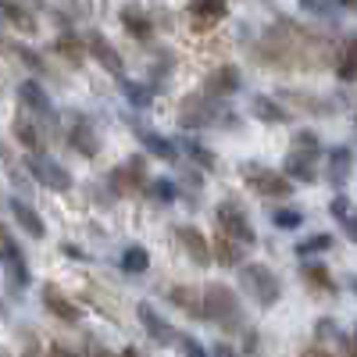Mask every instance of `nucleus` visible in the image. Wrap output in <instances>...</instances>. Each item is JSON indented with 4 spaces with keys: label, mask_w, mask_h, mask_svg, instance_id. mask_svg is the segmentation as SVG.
Masks as SVG:
<instances>
[{
    "label": "nucleus",
    "mask_w": 357,
    "mask_h": 357,
    "mask_svg": "<svg viewBox=\"0 0 357 357\" xmlns=\"http://www.w3.org/2000/svg\"><path fill=\"white\" fill-rule=\"evenodd\" d=\"M0 18L11 22L18 33H36V18L29 15L22 4H15V0H0Z\"/></svg>",
    "instance_id": "a878e982"
},
{
    "label": "nucleus",
    "mask_w": 357,
    "mask_h": 357,
    "mask_svg": "<svg viewBox=\"0 0 357 357\" xmlns=\"http://www.w3.org/2000/svg\"><path fill=\"white\" fill-rule=\"evenodd\" d=\"M350 172H354V151L350 146H333L329 154H325V178L336 186V190H343L347 183H350Z\"/></svg>",
    "instance_id": "4468645a"
},
{
    "label": "nucleus",
    "mask_w": 357,
    "mask_h": 357,
    "mask_svg": "<svg viewBox=\"0 0 357 357\" xmlns=\"http://www.w3.org/2000/svg\"><path fill=\"white\" fill-rule=\"evenodd\" d=\"M350 293L357 296V275H350Z\"/></svg>",
    "instance_id": "8fccbe9b"
},
{
    "label": "nucleus",
    "mask_w": 357,
    "mask_h": 357,
    "mask_svg": "<svg viewBox=\"0 0 357 357\" xmlns=\"http://www.w3.org/2000/svg\"><path fill=\"white\" fill-rule=\"evenodd\" d=\"M172 304L175 307H183L190 318H204V296H200V289H193V286H172Z\"/></svg>",
    "instance_id": "393cba45"
},
{
    "label": "nucleus",
    "mask_w": 357,
    "mask_h": 357,
    "mask_svg": "<svg viewBox=\"0 0 357 357\" xmlns=\"http://www.w3.org/2000/svg\"><path fill=\"white\" fill-rule=\"evenodd\" d=\"M54 50L61 54L68 65H82V57H86V43L75 40V36H57L54 40Z\"/></svg>",
    "instance_id": "7c9ffc66"
},
{
    "label": "nucleus",
    "mask_w": 357,
    "mask_h": 357,
    "mask_svg": "<svg viewBox=\"0 0 357 357\" xmlns=\"http://www.w3.org/2000/svg\"><path fill=\"white\" fill-rule=\"evenodd\" d=\"M243 183L257 193V197H275V200H282V197H289L293 193V183L282 175V172H275V168H264V165H243Z\"/></svg>",
    "instance_id": "423d86ee"
},
{
    "label": "nucleus",
    "mask_w": 357,
    "mask_h": 357,
    "mask_svg": "<svg viewBox=\"0 0 357 357\" xmlns=\"http://www.w3.org/2000/svg\"><path fill=\"white\" fill-rule=\"evenodd\" d=\"M329 215L336 218V225L343 229V236L350 243H357V207L343 197V193H336L333 200H329Z\"/></svg>",
    "instance_id": "aec40b11"
},
{
    "label": "nucleus",
    "mask_w": 357,
    "mask_h": 357,
    "mask_svg": "<svg viewBox=\"0 0 357 357\" xmlns=\"http://www.w3.org/2000/svg\"><path fill=\"white\" fill-rule=\"evenodd\" d=\"M250 114L257 118V122H264V126H286V122H293L289 107H282L275 97H264V93L250 100Z\"/></svg>",
    "instance_id": "f3484780"
},
{
    "label": "nucleus",
    "mask_w": 357,
    "mask_h": 357,
    "mask_svg": "<svg viewBox=\"0 0 357 357\" xmlns=\"http://www.w3.org/2000/svg\"><path fill=\"white\" fill-rule=\"evenodd\" d=\"M218 118V104H211V97H186L183 111H178V126L183 129H204Z\"/></svg>",
    "instance_id": "f8f14e48"
},
{
    "label": "nucleus",
    "mask_w": 357,
    "mask_h": 357,
    "mask_svg": "<svg viewBox=\"0 0 357 357\" xmlns=\"http://www.w3.org/2000/svg\"><path fill=\"white\" fill-rule=\"evenodd\" d=\"M107 186H111V193H118V197H129V193L143 190V186H146V165H143V158L136 154V158H129L122 168H111Z\"/></svg>",
    "instance_id": "0eeeda50"
},
{
    "label": "nucleus",
    "mask_w": 357,
    "mask_h": 357,
    "mask_svg": "<svg viewBox=\"0 0 357 357\" xmlns=\"http://www.w3.org/2000/svg\"><path fill=\"white\" fill-rule=\"evenodd\" d=\"M8 268H11V279H15V286H29V264H25V257L22 254H15L11 261H4Z\"/></svg>",
    "instance_id": "4c0bfd02"
},
{
    "label": "nucleus",
    "mask_w": 357,
    "mask_h": 357,
    "mask_svg": "<svg viewBox=\"0 0 357 357\" xmlns=\"http://www.w3.org/2000/svg\"><path fill=\"white\" fill-rule=\"evenodd\" d=\"M18 254V243L8 236V229H4V222H0V261H11Z\"/></svg>",
    "instance_id": "a19ab883"
},
{
    "label": "nucleus",
    "mask_w": 357,
    "mask_h": 357,
    "mask_svg": "<svg viewBox=\"0 0 357 357\" xmlns=\"http://www.w3.org/2000/svg\"><path fill=\"white\" fill-rule=\"evenodd\" d=\"M93 357H114V354H107V350H97V354H93Z\"/></svg>",
    "instance_id": "3c124183"
},
{
    "label": "nucleus",
    "mask_w": 357,
    "mask_h": 357,
    "mask_svg": "<svg viewBox=\"0 0 357 357\" xmlns=\"http://www.w3.org/2000/svg\"><path fill=\"white\" fill-rule=\"evenodd\" d=\"M25 168H29V175H33L36 183H40L43 190H50V193H68V190L75 186L72 172H68L65 165H57L54 158H47V154H29Z\"/></svg>",
    "instance_id": "39448f33"
},
{
    "label": "nucleus",
    "mask_w": 357,
    "mask_h": 357,
    "mask_svg": "<svg viewBox=\"0 0 357 357\" xmlns=\"http://www.w3.org/2000/svg\"><path fill=\"white\" fill-rule=\"evenodd\" d=\"M40 296H43V307H47V311H50L54 318H61V321H68V325H79V321H82V307L68 301L61 286H54V282H43Z\"/></svg>",
    "instance_id": "ddd939ff"
},
{
    "label": "nucleus",
    "mask_w": 357,
    "mask_h": 357,
    "mask_svg": "<svg viewBox=\"0 0 357 357\" xmlns=\"http://www.w3.org/2000/svg\"><path fill=\"white\" fill-rule=\"evenodd\" d=\"M301 357H336L333 350H325L321 343H307L304 350H301Z\"/></svg>",
    "instance_id": "79ce46f5"
},
{
    "label": "nucleus",
    "mask_w": 357,
    "mask_h": 357,
    "mask_svg": "<svg viewBox=\"0 0 357 357\" xmlns=\"http://www.w3.org/2000/svg\"><path fill=\"white\" fill-rule=\"evenodd\" d=\"M118 18H122V25L129 29V36H136L139 43H146V40L154 36V22L146 18L139 8H132V4H129V8H122V15H118Z\"/></svg>",
    "instance_id": "b1692460"
},
{
    "label": "nucleus",
    "mask_w": 357,
    "mask_h": 357,
    "mask_svg": "<svg viewBox=\"0 0 357 357\" xmlns=\"http://www.w3.org/2000/svg\"><path fill=\"white\" fill-rule=\"evenodd\" d=\"M175 240H178V247L186 250V257H190L197 268L215 264V257H211V240H207L200 229H193V225H175Z\"/></svg>",
    "instance_id": "1a4fd4ad"
},
{
    "label": "nucleus",
    "mask_w": 357,
    "mask_h": 357,
    "mask_svg": "<svg viewBox=\"0 0 357 357\" xmlns=\"http://www.w3.org/2000/svg\"><path fill=\"white\" fill-rule=\"evenodd\" d=\"M68 143L75 146V151H79V154H86V158H93V154L100 151V139H97L93 132H89L86 126H79V129H72V132H68Z\"/></svg>",
    "instance_id": "2f4dec72"
},
{
    "label": "nucleus",
    "mask_w": 357,
    "mask_h": 357,
    "mask_svg": "<svg viewBox=\"0 0 357 357\" xmlns=\"http://www.w3.org/2000/svg\"><path fill=\"white\" fill-rule=\"evenodd\" d=\"M301 279H304V286H307V289H314V293L336 296V279H333V272H329V268H325L321 261H304Z\"/></svg>",
    "instance_id": "6ab92c4d"
},
{
    "label": "nucleus",
    "mask_w": 357,
    "mask_h": 357,
    "mask_svg": "<svg viewBox=\"0 0 357 357\" xmlns=\"http://www.w3.org/2000/svg\"><path fill=\"white\" fill-rule=\"evenodd\" d=\"M183 151L193 158V165H200V168H207V172H215V165H218V161H215V151H207L204 143H197V139H186V143H183Z\"/></svg>",
    "instance_id": "c9c22d12"
},
{
    "label": "nucleus",
    "mask_w": 357,
    "mask_h": 357,
    "mask_svg": "<svg viewBox=\"0 0 357 357\" xmlns=\"http://www.w3.org/2000/svg\"><path fill=\"white\" fill-rule=\"evenodd\" d=\"M272 225L293 232V229L304 225V211H296V207H275V211H272Z\"/></svg>",
    "instance_id": "f704fd0d"
},
{
    "label": "nucleus",
    "mask_w": 357,
    "mask_h": 357,
    "mask_svg": "<svg viewBox=\"0 0 357 357\" xmlns=\"http://www.w3.org/2000/svg\"><path fill=\"white\" fill-rule=\"evenodd\" d=\"M333 247V236L329 232H314V236H307V240H301L293 250H296V257H311V254H325Z\"/></svg>",
    "instance_id": "72a5a7b5"
},
{
    "label": "nucleus",
    "mask_w": 357,
    "mask_h": 357,
    "mask_svg": "<svg viewBox=\"0 0 357 357\" xmlns=\"http://www.w3.org/2000/svg\"><path fill=\"white\" fill-rule=\"evenodd\" d=\"M15 139H18L22 146H29L33 154L43 146V132H40V126H33L29 118H15Z\"/></svg>",
    "instance_id": "c756f323"
},
{
    "label": "nucleus",
    "mask_w": 357,
    "mask_h": 357,
    "mask_svg": "<svg viewBox=\"0 0 357 357\" xmlns=\"http://www.w3.org/2000/svg\"><path fill=\"white\" fill-rule=\"evenodd\" d=\"M240 86H243L240 68H236V65H218L211 75L204 79V97H211V100H225V97H232Z\"/></svg>",
    "instance_id": "9b49d317"
},
{
    "label": "nucleus",
    "mask_w": 357,
    "mask_h": 357,
    "mask_svg": "<svg viewBox=\"0 0 357 357\" xmlns=\"http://www.w3.org/2000/svg\"><path fill=\"white\" fill-rule=\"evenodd\" d=\"M190 18H193V29L204 33V29H215L225 15H229V0H190Z\"/></svg>",
    "instance_id": "2eb2a0df"
},
{
    "label": "nucleus",
    "mask_w": 357,
    "mask_h": 357,
    "mask_svg": "<svg viewBox=\"0 0 357 357\" xmlns=\"http://www.w3.org/2000/svg\"><path fill=\"white\" fill-rule=\"evenodd\" d=\"M18 100L29 107V111H36V114H50V97H47V89L36 82V79H25L18 86Z\"/></svg>",
    "instance_id": "5701e85b"
},
{
    "label": "nucleus",
    "mask_w": 357,
    "mask_h": 357,
    "mask_svg": "<svg viewBox=\"0 0 357 357\" xmlns=\"http://www.w3.org/2000/svg\"><path fill=\"white\" fill-rule=\"evenodd\" d=\"M215 218H218V232H225L229 240L243 243V247H254V243H257V232H254L247 211H243L236 200H222V204L215 207Z\"/></svg>",
    "instance_id": "20e7f679"
},
{
    "label": "nucleus",
    "mask_w": 357,
    "mask_h": 357,
    "mask_svg": "<svg viewBox=\"0 0 357 357\" xmlns=\"http://www.w3.org/2000/svg\"><path fill=\"white\" fill-rule=\"evenodd\" d=\"M314 336H318V343H325V340H336V336H340V325H336V318H318V321H314Z\"/></svg>",
    "instance_id": "58836bf2"
},
{
    "label": "nucleus",
    "mask_w": 357,
    "mask_h": 357,
    "mask_svg": "<svg viewBox=\"0 0 357 357\" xmlns=\"http://www.w3.org/2000/svg\"><path fill=\"white\" fill-rule=\"evenodd\" d=\"M61 250H65V254H72V257H82V250H79V247H75V243H65V247H61Z\"/></svg>",
    "instance_id": "49530a36"
},
{
    "label": "nucleus",
    "mask_w": 357,
    "mask_h": 357,
    "mask_svg": "<svg viewBox=\"0 0 357 357\" xmlns=\"http://www.w3.org/2000/svg\"><path fill=\"white\" fill-rule=\"evenodd\" d=\"M136 139H139V146H143L151 158L168 161V165L178 161V146H175L172 139H165V136H158V132H151V129H136Z\"/></svg>",
    "instance_id": "a211bd4d"
},
{
    "label": "nucleus",
    "mask_w": 357,
    "mask_h": 357,
    "mask_svg": "<svg viewBox=\"0 0 357 357\" xmlns=\"http://www.w3.org/2000/svg\"><path fill=\"white\" fill-rule=\"evenodd\" d=\"M146 197L151 200H158V204H172L175 197H178V190H175V183L172 178H146Z\"/></svg>",
    "instance_id": "473e14b6"
},
{
    "label": "nucleus",
    "mask_w": 357,
    "mask_h": 357,
    "mask_svg": "<svg viewBox=\"0 0 357 357\" xmlns=\"http://www.w3.org/2000/svg\"><path fill=\"white\" fill-rule=\"evenodd\" d=\"M175 343L183 347V354H186V357H211V354H207V347H204L200 340H193V336H178Z\"/></svg>",
    "instance_id": "ea45409f"
},
{
    "label": "nucleus",
    "mask_w": 357,
    "mask_h": 357,
    "mask_svg": "<svg viewBox=\"0 0 357 357\" xmlns=\"http://www.w3.org/2000/svg\"><path fill=\"white\" fill-rule=\"evenodd\" d=\"M261 61L272 68H321L329 54H325V43L314 40L307 29L279 22L261 43Z\"/></svg>",
    "instance_id": "f257e3e1"
},
{
    "label": "nucleus",
    "mask_w": 357,
    "mask_h": 357,
    "mask_svg": "<svg viewBox=\"0 0 357 357\" xmlns=\"http://www.w3.org/2000/svg\"><path fill=\"white\" fill-rule=\"evenodd\" d=\"M136 318H139V325H143V329H146V336H151L154 343H161V347H172L178 336H175V329H172V325L151 307V304H139L136 307Z\"/></svg>",
    "instance_id": "dca6fc26"
},
{
    "label": "nucleus",
    "mask_w": 357,
    "mask_h": 357,
    "mask_svg": "<svg viewBox=\"0 0 357 357\" xmlns=\"http://www.w3.org/2000/svg\"><path fill=\"white\" fill-rule=\"evenodd\" d=\"M0 161H11V151H8L4 143H0Z\"/></svg>",
    "instance_id": "09e8293b"
},
{
    "label": "nucleus",
    "mask_w": 357,
    "mask_h": 357,
    "mask_svg": "<svg viewBox=\"0 0 357 357\" xmlns=\"http://www.w3.org/2000/svg\"><path fill=\"white\" fill-rule=\"evenodd\" d=\"M211 357H240V354H236V350H232L229 343H218V347L211 350Z\"/></svg>",
    "instance_id": "c03bdc74"
},
{
    "label": "nucleus",
    "mask_w": 357,
    "mask_h": 357,
    "mask_svg": "<svg viewBox=\"0 0 357 357\" xmlns=\"http://www.w3.org/2000/svg\"><path fill=\"white\" fill-rule=\"evenodd\" d=\"M200 296H204V318H207V321L222 325L225 333L243 329V307H240V296H236L232 286H225V282H207V286L200 289Z\"/></svg>",
    "instance_id": "f03ea898"
},
{
    "label": "nucleus",
    "mask_w": 357,
    "mask_h": 357,
    "mask_svg": "<svg viewBox=\"0 0 357 357\" xmlns=\"http://www.w3.org/2000/svg\"><path fill=\"white\" fill-rule=\"evenodd\" d=\"M301 4H304L307 11H318V15H321V11H329L333 0H301Z\"/></svg>",
    "instance_id": "37998d69"
},
{
    "label": "nucleus",
    "mask_w": 357,
    "mask_h": 357,
    "mask_svg": "<svg viewBox=\"0 0 357 357\" xmlns=\"http://www.w3.org/2000/svg\"><path fill=\"white\" fill-rule=\"evenodd\" d=\"M336 75H340V82H354V79H357V36L347 40V47L340 50V57H336Z\"/></svg>",
    "instance_id": "cd10ccee"
},
{
    "label": "nucleus",
    "mask_w": 357,
    "mask_h": 357,
    "mask_svg": "<svg viewBox=\"0 0 357 357\" xmlns=\"http://www.w3.org/2000/svg\"><path fill=\"white\" fill-rule=\"evenodd\" d=\"M118 357H139V350H136V347H126V350L118 354Z\"/></svg>",
    "instance_id": "de8ad7c7"
},
{
    "label": "nucleus",
    "mask_w": 357,
    "mask_h": 357,
    "mask_svg": "<svg viewBox=\"0 0 357 357\" xmlns=\"http://www.w3.org/2000/svg\"><path fill=\"white\" fill-rule=\"evenodd\" d=\"M118 86H122V93L129 97V104L136 107V111H143V107H151V100H154V93H151V86H143V82H132V79H118Z\"/></svg>",
    "instance_id": "c85d7f7f"
},
{
    "label": "nucleus",
    "mask_w": 357,
    "mask_h": 357,
    "mask_svg": "<svg viewBox=\"0 0 357 357\" xmlns=\"http://www.w3.org/2000/svg\"><path fill=\"white\" fill-rule=\"evenodd\" d=\"M240 282L261 307H275L282 296V282L268 264H240Z\"/></svg>",
    "instance_id": "7ed1b4c3"
},
{
    "label": "nucleus",
    "mask_w": 357,
    "mask_h": 357,
    "mask_svg": "<svg viewBox=\"0 0 357 357\" xmlns=\"http://www.w3.org/2000/svg\"><path fill=\"white\" fill-rule=\"evenodd\" d=\"M318 161H321V154H304V151H289L286 154V161H282V175L289 178V183L296 186V183H318Z\"/></svg>",
    "instance_id": "9d476101"
},
{
    "label": "nucleus",
    "mask_w": 357,
    "mask_h": 357,
    "mask_svg": "<svg viewBox=\"0 0 357 357\" xmlns=\"http://www.w3.org/2000/svg\"><path fill=\"white\" fill-rule=\"evenodd\" d=\"M211 257H215L218 264H225V268H240L243 257H247V247L236 243V240H229L225 232H218L215 240H211Z\"/></svg>",
    "instance_id": "412c9836"
},
{
    "label": "nucleus",
    "mask_w": 357,
    "mask_h": 357,
    "mask_svg": "<svg viewBox=\"0 0 357 357\" xmlns=\"http://www.w3.org/2000/svg\"><path fill=\"white\" fill-rule=\"evenodd\" d=\"M118 264H122L126 275H143L146 268H151V250H146V247H126Z\"/></svg>",
    "instance_id": "bb28decb"
},
{
    "label": "nucleus",
    "mask_w": 357,
    "mask_h": 357,
    "mask_svg": "<svg viewBox=\"0 0 357 357\" xmlns=\"http://www.w3.org/2000/svg\"><path fill=\"white\" fill-rule=\"evenodd\" d=\"M8 207H11L15 222H18L29 236H36V240H43V236H47V225H43V218L36 215V207H29V204H25V200H18V197H11V200H8Z\"/></svg>",
    "instance_id": "4be33fe9"
},
{
    "label": "nucleus",
    "mask_w": 357,
    "mask_h": 357,
    "mask_svg": "<svg viewBox=\"0 0 357 357\" xmlns=\"http://www.w3.org/2000/svg\"><path fill=\"white\" fill-rule=\"evenodd\" d=\"M50 357H75V350H68V347H54Z\"/></svg>",
    "instance_id": "a18cd8bd"
},
{
    "label": "nucleus",
    "mask_w": 357,
    "mask_h": 357,
    "mask_svg": "<svg viewBox=\"0 0 357 357\" xmlns=\"http://www.w3.org/2000/svg\"><path fill=\"white\" fill-rule=\"evenodd\" d=\"M350 340H354V343H357V325H354V336H350Z\"/></svg>",
    "instance_id": "603ef678"
},
{
    "label": "nucleus",
    "mask_w": 357,
    "mask_h": 357,
    "mask_svg": "<svg viewBox=\"0 0 357 357\" xmlns=\"http://www.w3.org/2000/svg\"><path fill=\"white\" fill-rule=\"evenodd\" d=\"M289 151L321 154V139H318V132H311V129H301V132H293V143H289Z\"/></svg>",
    "instance_id": "e433bc0d"
},
{
    "label": "nucleus",
    "mask_w": 357,
    "mask_h": 357,
    "mask_svg": "<svg viewBox=\"0 0 357 357\" xmlns=\"http://www.w3.org/2000/svg\"><path fill=\"white\" fill-rule=\"evenodd\" d=\"M86 54H93V61H97L107 75H114V79H122V75H126L122 54L114 50V43H111L104 33H89V36H86Z\"/></svg>",
    "instance_id": "6e6552de"
}]
</instances>
